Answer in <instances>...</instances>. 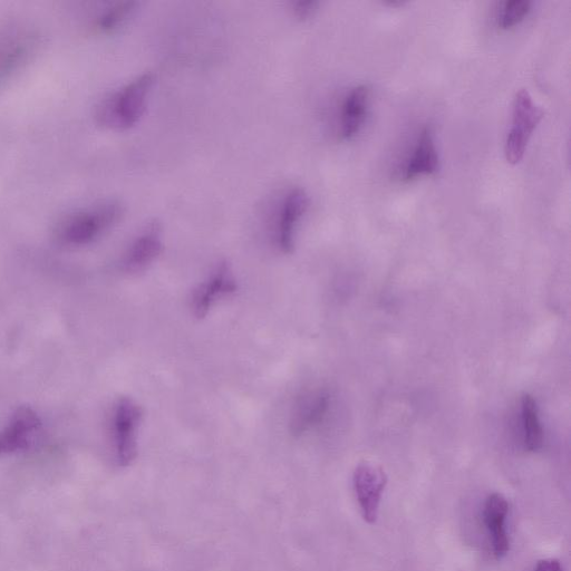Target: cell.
I'll use <instances>...</instances> for the list:
<instances>
[{
	"label": "cell",
	"instance_id": "11",
	"mask_svg": "<svg viewBox=\"0 0 571 571\" xmlns=\"http://www.w3.org/2000/svg\"><path fill=\"white\" fill-rule=\"evenodd\" d=\"M439 154L435 147L433 131L424 127L415 141L413 151L406 162L402 179L410 182L422 176H432L439 169Z\"/></svg>",
	"mask_w": 571,
	"mask_h": 571
},
{
	"label": "cell",
	"instance_id": "12",
	"mask_svg": "<svg viewBox=\"0 0 571 571\" xmlns=\"http://www.w3.org/2000/svg\"><path fill=\"white\" fill-rule=\"evenodd\" d=\"M370 95V87L365 84L354 86L345 95L340 119V135L343 140L354 139L363 128L369 110Z\"/></svg>",
	"mask_w": 571,
	"mask_h": 571
},
{
	"label": "cell",
	"instance_id": "18",
	"mask_svg": "<svg viewBox=\"0 0 571 571\" xmlns=\"http://www.w3.org/2000/svg\"><path fill=\"white\" fill-rule=\"evenodd\" d=\"M319 7L316 0H297L293 5V12L299 19H308L312 17Z\"/></svg>",
	"mask_w": 571,
	"mask_h": 571
},
{
	"label": "cell",
	"instance_id": "4",
	"mask_svg": "<svg viewBox=\"0 0 571 571\" xmlns=\"http://www.w3.org/2000/svg\"><path fill=\"white\" fill-rule=\"evenodd\" d=\"M38 46L40 36L31 29L11 28L0 33V84L21 71Z\"/></svg>",
	"mask_w": 571,
	"mask_h": 571
},
{
	"label": "cell",
	"instance_id": "6",
	"mask_svg": "<svg viewBox=\"0 0 571 571\" xmlns=\"http://www.w3.org/2000/svg\"><path fill=\"white\" fill-rule=\"evenodd\" d=\"M387 485L385 472L371 463H361L355 469L353 486L358 506L365 522L374 525L379 518L383 493Z\"/></svg>",
	"mask_w": 571,
	"mask_h": 571
},
{
	"label": "cell",
	"instance_id": "15",
	"mask_svg": "<svg viewBox=\"0 0 571 571\" xmlns=\"http://www.w3.org/2000/svg\"><path fill=\"white\" fill-rule=\"evenodd\" d=\"M521 411L526 449L529 452H538L544 445V430L539 420L537 403L530 394L522 395Z\"/></svg>",
	"mask_w": 571,
	"mask_h": 571
},
{
	"label": "cell",
	"instance_id": "19",
	"mask_svg": "<svg viewBox=\"0 0 571 571\" xmlns=\"http://www.w3.org/2000/svg\"><path fill=\"white\" fill-rule=\"evenodd\" d=\"M535 571H564V568L557 559H543L538 561Z\"/></svg>",
	"mask_w": 571,
	"mask_h": 571
},
{
	"label": "cell",
	"instance_id": "8",
	"mask_svg": "<svg viewBox=\"0 0 571 571\" xmlns=\"http://www.w3.org/2000/svg\"><path fill=\"white\" fill-rule=\"evenodd\" d=\"M509 502L501 493H492L483 507V522L488 532L493 556L497 560L506 558L510 551V538L507 529Z\"/></svg>",
	"mask_w": 571,
	"mask_h": 571
},
{
	"label": "cell",
	"instance_id": "17",
	"mask_svg": "<svg viewBox=\"0 0 571 571\" xmlns=\"http://www.w3.org/2000/svg\"><path fill=\"white\" fill-rule=\"evenodd\" d=\"M532 3L529 0H506L497 9L496 22L501 29L519 25L530 14Z\"/></svg>",
	"mask_w": 571,
	"mask_h": 571
},
{
	"label": "cell",
	"instance_id": "1",
	"mask_svg": "<svg viewBox=\"0 0 571 571\" xmlns=\"http://www.w3.org/2000/svg\"><path fill=\"white\" fill-rule=\"evenodd\" d=\"M154 76L145 73L109 95L96 109L95 118L105 128L128 130L139 122L147 106Z\"/></svg>",
	"mask_w": 571,
	"mask_h": 571
},
{
	"label": "cell",
	"instance_id": "3",
	"mask_svg": "<svg viewBox=\"0 0 571 571\" xmlns=\"http://www.w3.org/2000/svg\"><path fill=\"white\" fill-rule=\"evenodd\" d=\"M544 118V110L538 106L526 89L517 92L512 104L511 127L505 142V156L509 163L517 164L524 158L532 133Z\"/></svg>",
	"mask_w": 571,
	"mask_h": 571
},
{
	"label": "cell",
	"instance_id": "2",
	"mask_svg": "<svg viewBox=\"0 0 571 571\" xmlns=\"http://www.w3.org/2000/svg\"><path fill=\"white\" fill-rule=\"evenodd\" d=\"M122 215L121 203L106 201L65 216L56 225L54 234L66 246L89 245L111 229Z\"/></svg>",
	"mask_w": 571,
	"mask_h": 571
},
{
	"label": "cell",
	"instance_id": "9",
	"mask_svg": "<svg viewBox=\"0 0 571 571\" xmlns=\"http://www.w3.org/2000/svg\"><path fill=\"white\" fill-rule=\"evenodd\" d=\"M41 424L31 408L22 406L17 409L7 427L0 431V456L29 448Z\"/></svg>",
	"mask_w": 571,
	"mask_h": 571
},
{
	"label": "cell",
	"instance_id": "13",
	"mask_svg": "<svg viewBox=\"0 0 571 571\" xmlns=\"http://www.w3.org/2000/svg\"><path fill=\"white\" fill-rule=\"evenodd\" d=\"M329 395L324 391L309 392L300 398L290 419V431L302 435L322 423L329 409Z\"/></svg>",
	"mask_w": 571,
	"mask_h": 571
},
{
	"label": "cell",
	"instance_id": "10",
	"mask_svg": "<svg viewBox=\"0 0 571 571\" xmlns=\"http://www.w3.org/2000/svg\"><path fill=\"white\" fill-rule=\"evenodd\" d=\"M236 290L237 283L234 274L226 263H221L207 282L202 283L193 295V313L198 318L207 316L218 299L234 294Z\"/></svg>",
	"mask_w": 571,
	"mask_h": 571
},
{
	"label": "cell",
	"instance_id": "20",
	"mask_svg": "<svg viewBox=\"0 0 571 571\" xmlns=\"http://www.w3.org/2000/svg\"><path fill=\"white\" fill-rule=\"evenodd\" d=\"M403 4H404L403 2H398V0H393V2L392 0H390V2L386 3V5H389L391 7H400L403 6Z\"/></svg>",
	"mask_w": 571,
	"mask_h": 571
},
{
	"label": "cell",
	"instance_id": "5",
	"mask_svg": "<svg viewBox=\"0 0 571 571\" xmlns=\"http://www.w3.org/2000/svg\"><path fill=\"white\" fill-rule=\"evenodd\" d=\"M142 418L138 404L130 399L116 403L113 413V440L116 457L123 467L129 466L138 453L137 431Z\"/></svg>",
	"mask_w": 571,
	"mask_h": 571
},
{
	"label": "cell",
	"instance_id": "7",
	"mask_svg": "<svg viewBox=\"0 0 571 571\" xmlns=\"http://www.w3.org/2000/svg\"><path fill=\"white\" fill-rule=\"evenodd\" d=\"M308 206V198L303 189L289 190L280 203L276 220V244L285 254L295 248L298 224L302 220Z\"/></svg>",
	"mask_w": 571,
	"mask_h": 571
},
{
	"label": "cell",
	"instance_id": "16",
	"mask_svg": "<svg viewBox=\"0 0 571 571\" xmlns=\"http://www.w3.org/2000/svg\"><path fill=\"white\" fill-rule=\"evenodd\" d=\"M135 2L116 3L95 19L94 27L100 33H111L120 28L135 12Z\"/></svg>",
	"mask_w": 571,
	"mask_h": 571
},
{
	"label": "cell",
	"instance_id": "14",
	"mask_svg": "<svg viewBox=\"0 0 571 571\" xmlns=\"http://www.w3.org/2000/svg\"><path fill=\"white\" fill-rule=\"evenodd\" d=\"M162 250L161 228L156 222L141 232L130 246L124 258V265L131 272L147 268Z\"/></svg>",
	"mask_w": 571,
	"mask_h": 571
}]
</instances>
